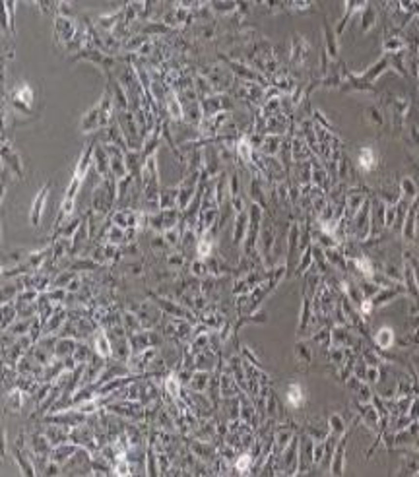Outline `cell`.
<instances>
[{
  "instance_id": "obj_1",
  "label": "cell",
  "mask_w": 419,
  "mask_h": 477,
  "mask_svg": "<svg viewBox=\"0 0 419 477\" xmlns=\"http://www.w3.org/2000/svg\"><path fill=\"white\" fill-rule=\"evenodd\" d=\"M14 103L20 107V109H27V107H31V103H33V91H31V88H29L27 84H22V86L14 91Z\"/></svg>"
},
{
  "instance_id": "obj_2",
  "label": "cell",
  "mask_w": 419,
  "mask_h": 477,
  "mask_svg": "<svg viewBox=\"0 0 419 477\" xmlns=\"http://www.w3.org/2000/svg\"><path fill=\"white\" fill-rule=\"evenodd\" d=\"M303 400H305V396H303L301 386L299 384H291L289 390H287V402H289V406L299 408V406H303Z\"/></svg>"
},
{
  "instance_id": "obj_3",
  "label": "cell",
  "mask_w": 419,
  "mask_h": 477,
  "mask_svg": "<svg viewBox=\"0 0 419 477\" xmlns=\"http://www.w3.org/2000/svg\"><path fill=\"white\" fill-rule=\"evenodd\" d=\"M374 152L371 150V148H363L361 150V154H359V165L365 169V171H369V169H372L374 167Z\"/></svg>"
},
{
  "instance_id": "obj_4",
  "label": "cell",
  "mask_w": 419,
  "mask_h": 477,
  "mask_svg": "<svg viewBox=\"0 0 419 477\" xmlns=\"http://www.w3.org/2000/svg\"><path fill=\"white\" fill-rule=\"evenodd\" d=\"M45 194H47V188H43V190L37 194V200H35V206H33V212H31V221H33V225L39 223V215H41V210H43Z\"/></svg>"
},
{
  "instance_id": "obj_5",
  "label": "cell",
  "mask_w": 419,
  "mask_h": 477,
  "mask_svg": "<svg viewBox=\"0 0 419 477\" xmlns=\"http://www.w3.org/2000/svg\"><path fill=\"white\" fill-rule=\"evenodd\" d=\"M392 340H394V334H392V330H388V328H382V330L376 334V341H378L380 347H388V345H392Z\"/></svg>"
},
{
  "instance_id": "obj_6",
  "label": "cell",
  "mask_w": 419,
  "mask_h": 477,
  "mask_svg": "<svg viewBox=\"0 0 419 477\" xmlns=\"http://www.w3.org/2000/svg\"><path fill=\"white\" fill-rule=\"evenodd\" d=\"M249 464H251V458H249V456H241V460H239V464H237V468H239L241 472H245Z\"/></svg>"
},
{
  "instance_id": "obj_7",
  "label": "cell",
  "mask_w": 419,
  "mask_h": 477,
  "mask_svg": "<svg viewBox=\"0 0 419 477\" xmlns=\"http://www.w3.org/2000/svg\"><path fill=\"white\" fill-rule=\"evenodd\" d=\"M198 252H200L202 256H206V254L210 252V243H206V241H204V243H200V250H198Z\"/></svg>"
},
{
  "instance_id": "obj_8",
  "label": "cell",
  "mask_w": 419,
  "mask_h": 477,
  "mask_svg": "<svg viewBox=\"0 0 419 477\" xmlns=\"http://www.w3.org/2000/svg\"><path fill=\"white\" fill-rule=\"evenodd\" d=\"M369 309H371V305H369V303H365V305H363V311H365V313H369Z\"/></svg>"
}]
</instances>
